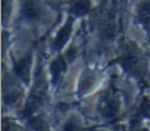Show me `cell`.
Wrapping results in <instances>:
<instances>
[{
  "mask_svg": "<svg viewBox=\"0 0 150 131\" xmlns=\"http://www.w3.org/2000/svg\"><path fill=\"white\" fill-rule=\"evenodd\" d=\"M118 111V102L112 95H105L101 103V112L104 117H114Z\"/></svg>",
  "mask_w": 150,
  "mask_h": 131,
  "instance_id": "6da1fadb",
  "label": "cell"
},
{
  "mask_svg": "<svg viewBox=\"0 0 150 131\" xmlns=\"http://www.w3.org/2000/svg\"><path fill=\"white\" fill-rule=\"evenodd\" d=\"M122 64L123 67L129 70L130 73H136L137 70H139V57L137 56V54L132 50H127L123 55H122Z\"/></svg>",
  "mask_w": 150,
  "mask_h": 131,
  "instance_id": "7a4b0ae2",
  "label": "cell"
},
{
  "mask_svg": "<svg viewBox=\"0 0 150 131\" xmlns=\"http://www.w3.org/2000/svg\"><path fill=\"white\" fill-rule=\"evenodd\" d=\"M22 13L28 20H36L41 16V8L35 0H25L22 5Z\"/></svg>",
  "mask_w": 150,
  "mask_h": 131,
  "instance_id": "3957f363",
  "label": "cell"
},
{
  "mask_svg": "<svg viewBox=\"0 0 150 131\" xmlns=\"http://www.w3.org/2000/svg\"><path fill=\"white\" fill-rule=\"evenodd\" d=\"M29 67H30V56L26 55L25 57H22L21 60H19L15 63L14 71L22 81L27 82L28 81V76H29Z\"/></svg>",
  "mask_w": 150,
  "mask_h": 131,
  "instance_id": "277c9868",
  "label": "cell"
},
{
  "mask_svg": "<svg viewBox=\"0 0 150 131\" xmlns=\"http://www.w3.org/2000/svg\"><path fill=\"white\" fill-rule=\"evenodd\" d=\"M71 25H73V21H71V19H69L67 21V23L60 29V32L57 33V35L55 37V41H54V47L55 48H61L66 43V41L68 40V37L71 33Z\"/></svg>",
  "mask_w": 150,
  "mask_h": 131,
  "instance_id": "5b68a950",
  "label": "cell"
},
{
  "mask_svg": "<svg viewBox=\"0 0 150 131\" xmlns=\"http://www.w3.org/2000/svg\"><path fill=\"white\" fill-rule=\"evenodd\" d=\"M138 19L141 23L150 28V2H142L138 7Z\"/></svg>",
  "mask_w": 150,
  "mask_h": 131,
  "instance_id": "8992f818",
  "label": "cell"
},
{
  "mask_svg": "<svg viewBox=\"0 0 150 131\" xmlns=\"http://www.w3.org/2000/svg\"><path fill=\"white\" fill-rule=\"evenodd\" d=\"M64 69H66L64 62H63V60H62L61 57H57V58H55V60L52 62L50 70H52V76H53V81H54V82H57V81L61 78V76H62V74H63V71H64Z\"/></svg>",
  "mask_w": 150,
  "mask_h": 131,
  "instance_id": "52a82bcc",
  "label": "cell"
},
{
  "mask_svg": "<svg viewBox=\"0 0 150 131\" xmlns=\"http://www.w3.org/2000/svg\"><path fill=\"white\" fill-rule=\"evenodd\" d=\"M90 9L89 0H75L71 5V12L75 15H84Z\"/></svg>",
  "mask_w": 150,
  "mask_h": 131,
  "instance_id": "ba28073f",
  "label": "cell"
},
{
  "mask_svg": "<svg viewBox=\"0 0 150 131\" xmlns=\"http://www.w3.org/2000/svg\"><path fill=\"white\" fill-rule=\"evenodd\" d=\"M94 84H95V76H94L93 74H86V75L82 77L81 82H80L79 91H80L81 94H83V92L90 90V89L94 87Z\"/></svg>",
  "mask_w": 150,
  "mask_h": 131,
  "instance_id": "9c48e42d",
  "label": "cell"
},
{
  "mask_svg": "<svg viewBox=\"0 0 150 131\" xmlns=\"http://www.w3.org/2000/svg\"><path fill=\"white\" fill-rule=\"evenodd\" d=\"M63 131H81V126H80L79 122H76L74 119H69L68 122H66Z\"/></svg>",
  "mask_w": 150,
  "mask_h": 131,
  "instance_id": "30bf717a",
  "label": "cell"
},
{
  "mask_svg": "<svg viewBox=\"0 0 150 131\" xmlns=\"http://www.w3.org/2000/svg\"><path fill=\"white\" fill-rule=\"evenodd\" d=\"M19 97H20V92L16 91V90H13V91H9L6 95V101L9 102V103H14L19 99Z\"/></svg>",
  "mask_w": 150,
  "mask_h": 131,
  "instance_id": "8fae6325",
  "label": "cell"
},
{
  "mask_svg": "<svg viewBox=\"0 0 150 131\" xmlns=\"http://www.w3.org/2000/svg\"><path fill=\"white\" fill-rule=\"evenodd\" d=\"M142 112L144 115L150 116V101L149 99H144V102L142 103Z\"/></svg>",
  "mask_w": 150,
  "mask_h": 131,
  "instance_id": "7c38bea8",
  "label": "cell"
},
{
  "mask_svg": "<svg viewBox=\"0 0 150 131\" xmlns=\"http://www.w3.org/2000/svg\"><path fill=\"white\" fill-rule=\"evenodd\" d=\"M75 55H76V49H75V47H70V48L67 50V53H66V56H67L68 60H73V58L75 57Z\"/></svg>",
  "mask_w": 150,
  "mask_h": 131,
  "instance_id": "4fadbf2b",
  "label": "cell"
},
{
  "mask_svg": "<svg viewBox=\"0 0 150 131\" xmlns=\"http://www.w3.org/2000/svg\"><path fill=\"white\" fill-rule=\"evenodd\" d=\"M138 131H148L146 129H141V130H138Z\"/></svg>",
  "mask_w": 150,
  "mask_h": 131,
  "instance_id": "5bb4252c",
  "label": "cell"
}]
</instances>
